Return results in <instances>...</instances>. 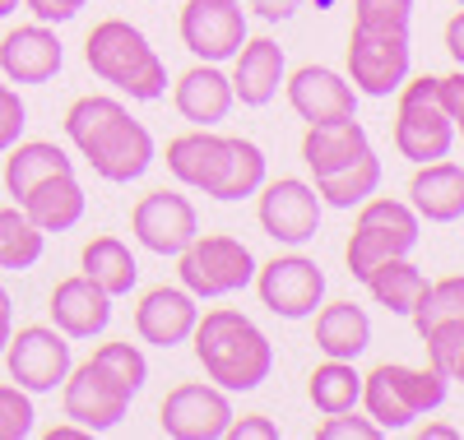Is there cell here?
<instances>
[{
  "instance_id": "1",
  "label": "cell",
  "mask_w": 464,
  "mask_h": 440,
  "mask_svg": "<svg viewBox=\"0 0 464 440\" xmlns=\"http://www.w3.org/2000/svg\"><path fill=\"white\" fill-rule=\"evenodd\" d=\"M65 135L70 144L80 148V158L93 167V177L111 181V186H130L140 181L153 158H159V148H153V135L144 121H135V116L126 111V102L116 98H80L70 102L65 111Z\"/></svg>"
},
{
  "instance_id": "2",
  "label": "cell",
  "mask_w": 464,
  "mask_h": 440,
  "mask_svg": "<svg viewBox=\"0 0 464 440\" xmlns=\"http://www.w3.org/2000/svg\"><path fill=\"white\" fill-rule=\"evenodd\" d=\"M149 362L135 343H102L89 362L70 367L61 380V413L80 422L89 435L116 431L130 413V398L144 389Z\"/></svg>"
},
{
  "instance_id": "3",
  "label": "cell",
  "mask_w": 464,
  "mask_h": 440,
  "mask_svg": "<svg viewBox=\"0 0 464 440\" xmlns=\"http://www.w3.org/2000/svg\"><path fill=\"white\" fill-rule=\"evenodd\" d=\"M190 343H196V362L205 367V376L227 394H251L275 371V343L260 334L251 315L232 306L205 311L190 330Z\"/></svg>"
},
{
  "instance_id": "4",
  "label": "cell",
  "mask_w": 464,
  "mask_h": 440,
  "mask_svg": "<svg viewBox=\"0 0 464 440\" xmlns=\"http://www.w3.org/2000/svg\"><path fill=\"white\" fill-rule=\"evenodd\" d=\"M84 61L89 70L111 84L116 93H126L130 102H159L168 98V65L163 56L149 47V37L126 24V19H102L89 43H84Z\"/></svg>"
},
{
  "instance_id": "5",
  "label": "cell",
  "mask_w": 464,
  "mask_h": 440,
  "mask_svg": "<svg viewBox=\"0 0 464 440\" xmlns=\"http://www.w3.org/2000/svg\"><path fill=\"white\" fill-rule=\"evenodd\" d=\"M358 404L367 408V417L391 435V431H409L422 413H437L446 404V376L413 371V367H395L381 362L372 376H362V398Z\"/></svg>"
},
{
  "instance_id": "6",
  "label": "cell",
  "mask_w": 464,
  "mask_h": 440,
  "mask_svg": "<svg viewBox=\"0 0 464 440\" xmlns=\"http://www.w3.org/2000/svg\"><path fill=\"white\" fill-rule=\"evenodd\" d=\"M422 236V218L413 214L409 199H391V195H372L358 205V223H353V236H348V273L362 278L381 264V260H395V255H413Z\"/></svg>"
},
{
  "instance_id": "7",
  "label": "cell",
  "mask_w": 464,
  "mask_h": 440,
  "mask_svg": "<svg viewBox=\"0 0 464 440\" xmlns=\"http://www.w3.org/2000/svg\"><path fill=\"white\" fill-rule=\"evenodd\" d=\"M177 273H181V288L196 297V301H214V297H232L251 288L256 278V255L246 242L227 232H196L181 255H177Z\"/></svg>"
},
{
  "instance_id": "8",
  "label": "cell",
  "mask_w": 464,
  "mask_h": 440,
  "mask_svg": "<svg viewBox=\"0 0 464 440\" xmlns=\"http://www.w3.org/2000/svg\"><path fill=\"white\" fill-rule=\"evenodd\" d=\"M395 148L409 163H437L455 148V121L446 116L437 98V74H418L400 84V107H395Z\"/></svg>"
},
{
  "instance_id": "9",
  "label": "cell",
  "mask_w": 464,
  "mask_h": 440,
  "mask_svg": "<svg viewBox=\"0 0 464 440\" xmlns=\"http://www.w3.org/2000/svg\"><path fill=\"white\" fill-rule=\"evenodd\" d=\"M409 65H413L409 33H372V28L348 33V84L362 98L400 93V84L409 79Z\"/></svg>"
},
{
  "instance_id": "10",
  "label": "cell",
  "mask_w": 464,
  "mask_h": 440,
  "mask_svg": "<svg viewBox=\"0 0 464 440\" xmlns=\"http://www.w3.org/2000/svg\"><path fill=\"white\" fill-rule=\"evenodd\" d=\"M256 292L260 306L279 320H312L325 301V269L306 255H275L269 264H256Z\"/></svg>"
},
{
  "instance_id": "11",
  "label": "cell",
  "mask_w": 464,
  "mask_h": 440,
  "mask_svg": "<svg viewBox=\"0 0 464 440\" xmlns=\"http://www.w3.org/2000/svg\"><path fill=\"white\" fill-rule=\"evenodd\" d=\"M5 367H10V380L28 394H52L61 389V380L70 376V339L56 330V325H24L10 334L5 343Z\"/></svg>"
},
{
  "instance_id": "12",
  "label": "cell",
  "mask_w": 464,
  "mask_h": 440,
  "mask_svg": "<svg viewBox=\"0 0 464 440\" xmlns=\"http://www.w3.org/2000/svg\"><path fill=\"white\" fill-rule=\"evenodd\" d=\"M260 227L269 242L279 246H306L316 242L321 232V195L312 181H297V177H279V181H265L260 190Z\"/></svg>"
},
{
  "instance_id": "13",
  "label": "cell",
  "mask_w": 464,
  "mask_h": 440,
  "mask_svg": "<svg viewBox=\"0 0 464 440\" xmlns=\"http://www.w3.org/2000/svg\"><path fill=\"white\" fill-rule=\"evenodd\" d=\"M177 28H181V43L190 56L223 65L246 43V10H242V0H186Z\"/></svg>"
},
{
  "instance_id": "14",
  "label": "cell",
  "mask_w": 464,
  "mask_h": 440,
  "mask_svg": "<svg viewBox=\"0 0 464 440\" xmlns=\"http://www.w3.org/2000/svg\"><path fill=\"white\" fill-rule=\"evenodd\" d=\"M232 417H237V413H232L227 389L205 385V380L177 385L163 398V413H159V422H163V431L172 440H223Z\"/></svg>"
},
{
  "instance_id": "15",
  "label": "cell",
  "mask_w": 464,
  "mask_h": 440,
  "mask_svg": "<svg viewBox=\"0 0 464 440\" xmlns=\"http://www.w3.org/2000/svg\"><path fill=\"white\" fill-rule=\"evenodd\" d=\"M130 232L135 242L153 255H181L200 232V218H196V205L177 190H153L144 195L135 214H130Z\"/></svg>"
},
{
  "instance_id": "16",
  "label": "cell",
  "mask_w": 464,
  "mask_h": 440,
  "mask_svg": "<svg viewBox=\"0 0 464 440\" xmlns=\"http://www.w3.org/2000/svg\"><path fill=\"white\" fill-rule=\"evenodd\" d=\"M288 107L302 116L306 126H325V121H348L358 116V89L330 65H302L284 79Z\"/></svg>"
},
{
  "instance_id": "17",
  "label": "cell",
  "mask_w": 464,
  "mask_h": 440,
  "mask_svg": "<svg viewBox=\"0 0 464 440\" xmlns=\"http://www.w3.org/2000/svg\"><path fill=\"white\" fill-rule=\"evenodd\" d=\"M61 65H65V52L52 24H24L5 33V43H0V74L10 84H52Z\"/></svg>"
},
{
  "instance_id": "18",
  "label": "cell",
  "mask_w": 464,
  "mask_h": 440,
  "mask_svg": "<svg viewBox=\"0 0 464 440\" xmlns=\"http://www.w3.org/2000/svg\"><path fill=\"white\" fill-rule=\"evenodd\" d=\"M232 98L242 107H269L279 98L284 79H288V61H284V47L275 37H246L232 56Z\"/></svg>"
},
{
  "instance_id": "19",
  "label": "cell",
  "mask_w": 464,
  "mask_h": 440,
  "mask_svg": "<svg viewBox=\"0 0 464 440\" xmlns=\"http://www.w3.org/2000/svg\"><path fill=\"white\" fill-rule=\"evenodd\" d=\"M52 325L65 334V339H98L107 325H111V297L93 283V278L74 273V278H61L52 288Z\"/></svg>"
},
{
  "instance_id": "20",
  "label": "cell",
  "mask_w": 464,
  "mask_h": 440,
  "mask_svg": "<svg viewBox=\"0 0 464 440\" xmlns=\"http://www.w3.org/2000/svg\"><path fill=\"white\" fill-rule=\"evenodd\" d=\"M196 320H200V306L186 288H153L135 306V334L153 348H177L190 339Z\"/></svg>"
},
{
  "instance_id": "21",
  "label": "cell",
  "mask_w": 464,
  "mask_h": 440,
  "mask_svg": "<svg viewBox=\"0 0 464 440\" xmlns=\"http://www.w3.org/2000/svg\"><path fill=\"white\" fill-rule=\"evenodd\" d=\"M409 205L422 223H459L464 218V167L450 158L418 163L409 181Z\"/></svg>"
},
{
  "instance_id": "22",
  "label": "cell",
  "mask_w": 464,
  "mask_h": 440,
  "mask_svg": "<svg viewBox=\"0 0 464 440\" xmlns=\"http://www.w3.org/2000/svg\"><path fill=\"white\" fill-rule=\"evenodd\" d=\"M172 102L181 111V121L190 126H205L214 130L218 121H227V111L237 107V98H232V79L218 70V65H190L181 79H177V89H172Z\"/></svg>"
},
{
  "instance_id": "23",
  "label": "cell",
  "mask_w": 464,
  "mask_h": 440,
  "mask_svg": "<svg viewBox=\"0 0 464 440\" xmlns=\"http://www.w3.org/2000/svg\"><path fill=\"white\" fill-rule=\"evenodd\" d=\"M223 167H227V135H214V130L196 126L190 135H177V139L168 144V172H172L186 190L214 195Z\"/></svg>"
},
{
  "instance_id": "24",
  "label": "cell",
  "mask_w": 464,
  "mask_h": 440,
  "mask_svg": "<svg viewBox=\"0 0 464 440\" xmlns=\"http://www.w3.org/2000/svg\"><path fill=\"white\" fill-rule=\"evenodd\" d=\"M19 209L37 232H70V227L84 223L89 195H84L80 181H74V172H61V177H47L43 186H33L19 199Z\"/></svg>"
},
{
  "instance_id": "25",
  "label": "cell",
  "mask_w": 464,
  "mask_h": 440,
  "mask_svg": "<svg viewBox=\"0 0 464 440\" xmlns=\"http://www.w3.org/2000/svg\"><path fill=\"white\" fill-rule=\"evenodd\" d=\"M372 148L367 139V126L358 116H348V121H325V126H306L302 135V163L312 167V177H330L348 163H358V158Z\"/></svg>"
},
{
  "instance_id": "26",
  "label": "cell",
  "mask_w": 464,
  "mask_h": 440,
  "mask_svg": "<svg viewBox=\"0 0 464 440\" xmlns=\"http://www.w3.org/2000/svg\"><path fill=\"white\" fill-rule=\"evenodd\" d=\"M61 172H74V158L52 139H19L5 148V190L14 205L33 186H43L47 177H61Z\"/></svg>"
},
{
  "instance_id": "27",
  "label": "cell",
  "mask_w": 464,
  "mask_h": 440,
  "mask_svg": "<svg viewBox=\"0 0 464 440\" xmlns=\"http://www.w3.org/2000/svg\"><path fill=\"white\" fill-rule=\"evenodd\" d=\"M316 348L339 362H358L372 348V315L353 301H330L316 306Z\"/></svg>"
},
{
  "instance_id": "28",
  "label": "cell",
  "mask_w": 464,
  "mask_h": 440,
  "mask_svg": "<svg viewBox=\"0 0 464 440\" xmlns=\"http://www.w3.org/2000/svg\"><path fill=\"white\" fill-rule=\"evenodd\" d=\"M80 269L111 301L126 297L140 283V264H135V255H130V246L121 242V236H93V242L84 246V255H80Z\"/></svg>"
},
{
  "instance_id": "29",
  "label": "cell",
  "mask_w": 464,
  "mask_h": 440,
  "mask_svg": "<svg viewBox=\"0 0 464 440\" xmlns=\"http://www.w3.org/2000/svg\"><path fill=\"white\" fill-rule=\"evenodd\" d=\"M269 177V163H265V148L256 139H242V135H227V167L214 186L209 199L218 205H237V199H251Z\"/></svg>"
},
{
  "instance_id": "30",
  "label": "cell",
  "mask_w": 464,
  "mask_h": 440,
  "mask_svg": "<svg viewBox=\"0 0 464 440\" xmlns=\"http://www.w3.org/2000/svg\"><path fill=\"white\" fill-rule=\"evenodd\" d=\"M362 283H367L376 306H385L391 315H413L422 288H428V278H422L418 264H409V255H395V260H381Z\"/></svg>"
},
{
  "instance_id": "31",
  "label": "cell",
  "mask_w": 464,
  "mask_h": 440,
  "mask_svg": "<svg viewBox=\"0 0 464 440\" xmlns=\"http://www.w3.org/2000/svg\"><path fill=\"white\" fill-rule=\"evenodd\" d=\"M381 190V158L367 148L358 163H348L330 177H316V195H321V205L330 209H358L362 199H372Z\"/></svg>"
},
{
  "instance_id": "32",
  "label": "cell",
  "mask_w": 464,
  "mask_h": 440,
  "mask_svg": "<svg viewBox=\"0 0 464 440\" xmlns=\"http://www.w3.org/2000/svg\"><path fill=\"white\" fill-rule=\"evenodd\" d=\"M306 394H312L316 413L334 417V413H353L358 398H362V376L353 371V362H339V357H325V362L312 371V385H306Z\"/></svg>"
},
{
  "instance_id": "33",
  "label": "cell",
  "mask_w": 464,
  "mask_h": 440,
  "mask_svg": "<svg viewBox=\"0 0 464 440\" xmlns=\"http://www.w3.org/2000/svg\"><path fill=\"white\" fill-rule=\"evenodd\" d=\"M43 246H47V232H37L19 205L0 209V269H33L43 260Z\"/></svg>"
},
{
  "instance_id": "34",
  "label": "cell",
  "mask_w": 464,
  "mask_h": 440,
  "mask_svg": "<svg viewBox=\"0 0 464 440\" xmlns=\"http://www.w3.org/2000/svg\"><path fill=\"white\" fill-rule=\"evenodd\" d=\"M413 330L428 334L441 320H464V273H450V278H437V283L422 288L418 306H413Z\"/></svg>"
},
{
  "instance_id": "35",
  "label": "cell",
  "mask_w": 464,
  "mask_h": 440,
  "mask_svg": "<svg viewBox=\"0 0 464 440\" xmlns=\"http://www.w3.org/2000/svg\"><path fill=\"white\" fill-rule=\"evenodd\" d=\"M413 0H353V28L372 33H409Z\"/></svg>"
},
{
  "instance_id": "36",
  "label": "cell",
  "mask_w": 464,
  "mask_h": 440,
  "mask_svg": "<svg viewBox=\"0 0 464 440\" xmlns=\"http://www.w3.org/2000/svg\"><path fill=\"white\" fill-rule=\"evenodd\" d=\"M418 339H422V348H428V367L450 380L455 357L464 352V320H441V325H432L428 334H418Z\"/></svg>"
},
{
  "instance_id": "37",
  "label": "cell",
  "mask_w": 464,
  "mask_h": 440,
  "mask_svg": "<svg viewBox=\"0 0 464 440\" xmlns=\"http://www.w3.org/2000/svg\"><path fill=\"white\" fill-rule=\"evenodd\" d=\"M37 426L33 394L19 385H0V440H28Z\"/></svg>"
},
{
  "instance_id": "38",
  "label": "cell",
  "mask_w": 464,
  "mask_h": 440,
  "mask_svg": "<svg viewBox=\"0 0 464 440\" xmlns=\"http://www.w3.org/2000/svg\"><path fill=\"white\" fill-rule=\"evenodd\" d=\"M24 126H28V107H24V98L5 84V79H0V153L24 139Z\"/></svg>"
},
{
  "instance_id": "39",
  "label": "cell",
  "mask_w": 464,
  "mask_h": 440,
  "mask_svg": "<svg viewBox=\"0 0 464 440\" xmlns=\"http://www.w3.org/2000/svg\"><path fill=\"white\" fill-rule=\"evenodd\" d=\"M321 440H381L385 431L372 422V417H358V413H334L316 426Z\"/></svg>"
},
{
  "instance_id": "40",
  "label": "cell",
  "mask_w": 464,
  "mask_h": 440,
  "mask_svg": "<svg viewBox=\"0 0 464 440\" xmlns=\"http://www.w3.org/2000/svg\"><path fill=\"white\" fill-rule=\"evenodd\" d=\"M24 5L33 10L37 24H70L74 14L89 5V0H24Z\"/></svg>"
},
{
  "instance_id": "41",
  "label": "cell",
  "mask_w": 464,
  "mask_h": 440,
  "mask_svg": "<svg viewBox=\"0 0 464 440\" xmlns=\"http://www.w3.org/2000/svg\"><path fill=\"white\" fill-rule=\"evenodd\" d=\"M437 98H441L446 116H450L455 130H459V126H464V70H455V74L437 79Z\"/></svg>"
},
{
  "instance_id": "42",
  "label": "cell",
  "mask_w": 464,
  "mask_h": 440,
  "mask_svg": "<svg viewBox=\"0 0 464 440\" xmlns=\"http://www.w3.org/2000/svg\"><path fill=\"white\" fill-rule=\"evenodd\" d=\"M227 435L232 440H279V426L269 417H232L227 422Z\"/></svg>"
},
{
  "instance_id": "43",
  "label": "cell",
  "mask_w": 464,
  "mask_h": 440,
  "mask_svg": "<svg viewBox=\"0 0 464 440\" xmlns=\"http://www.w3.org/2000/svg\"><path fill=\"white\" fill-rule=\"evenodd\" d=\"M246 5H251L265 24H284V19H293V14L302 10V0H246Z\"/></svg>"
},
{
  "instance_id": "44",
  "label": "cell",
  "mask_w": 464,
  "mask_h": 440,
  "mask_svg": "<svg viewBox=\"0 0 464 440\" xmlns=\"http://www.w3.org/2000/svg\"><path fill=\"white\" fill-rule=\"evenodd\" d=\"M446 52H450V61L464 70V5L450 14V24H446Z\"/></svg>"
},
{
  "instance_id": "45",
  "label": "cell",
  "mask_w": 464,
  "mask_h": 440,
  "mask_svg": "<svg viewBox=\"0 0 464 440\" xmlns=\"http://www.w3.org/2000/svg\"><path fill=\"white\" fill-rule=\"evenodd\" d=\"M10 334H14V301H10V288L0 283V352H5Z\"/></svg>"
},
{
  "instance_id": "46",
  "label": "cell",
  "mask_w": 464,
  "mask_h": 440,
  "mask_svg": "<svg viewBox=\"0 0 464 440\" xmlns=\"http://www.w3.org/2000/svg\"><path fill=\"white\" fill-rule=\"evenodd\" d=\"M418 440H459V431L446 422H428V426H418Z\"/></svg>"
},
{
  "instance_id": "47",
  "label": "cell",
  "mask_w": 464,
  "mask_h": 440,
  "mask_svg": "<svg viewBox=\"0 0 464 440\" xmlns=\"http://www.w3.org/2000/svg\"><path fill=\"white\" fill-rule=\"evenodd\" d=\"M14 10H19V0H0V19H10Z\"/></svg>"
},
{
  "instance_id": "48",
  "label": "cell",
  "mask_w": 464,
  "mask_h": 440,
  "mask_svg": "<svg viewBox=\"0 0 464 440\" xmlns=\"http://www.w3.org/2000/svg\"><path fill=\"white\" fill-rule=\"evenodd\" d=\"M450 380H459V385H464V352L455 357V371H450Z\"/></svg>"
},
{
  "instance_id": "49",
  "label": "cell",
  "mask_w": 464,
  "mask_h": 440,
  "mask_svg": "<svg viewBox=\"0 0 464 440\" xmlns=\"http://www.w3.org/2000/svg\"><path fill=\"white\" fill-rule=\"evenodd\" d=\"M455 135H464V126H459V130H455Z\"/></svg>"
},
{
  "instance_id": "50",
  "label": "cell",
  "mask_w": 464,
  "mask_h": 440,
  "mask_svg": "<svg viewBox=\"0 0 464 440\" xmlns=\"http://www.w3.org/2000/svg\"><path fill=\"white\" fill-rule=\"evenodd\" d=\"M455 5H464V0H455Z\"/></svg>"
}]
</instances>
